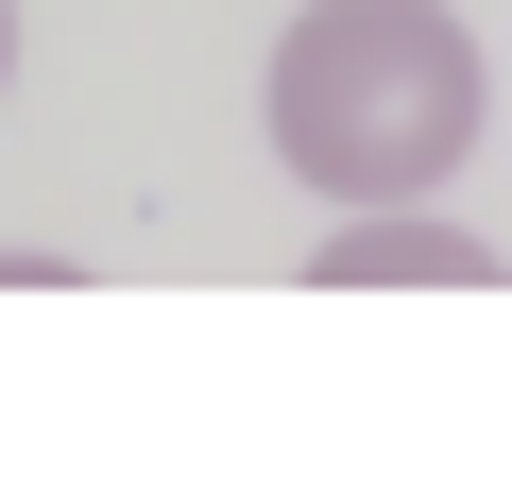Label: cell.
<instances>
[{
	"label": "cell",
	"instance_id": "3957f363",
	"mask_svg": "<svg viewBox=\"0 0 512 495\" xmlns=\"http://www.w3.org/2000/svg\"><path fill=\"white\" fill-rule=\"evenodd\" d=\"M0 86H18V0H0Z\"/></svg>",
	"mask_w": 512,
	"mask_h": 495
},
{
	"label": "cell",
	"instance_id": "6da1fadb",
	"mask_svg": "<svg viewBox=\"0 0 512 495\" xmlns=\"http://www.w3.org/2000/svg\"><path fill=\"white\" fill-rule=\"evenodd\" d=\"M256 120H274V154L325 205H410L478 154L495 69L444 0H308L274 35V69H256Z\"/></svg>",
	"mask_w": 512,
	"mask_h": 495
},
{
	"label": "cell",
	"instance_id": "7a4b0ae2",
	"mask_svg": "<svg viewBox=\"0 0 512 495\" xmlns=\"http://www.w3.org/2000/svg\"><path fill=\"white\" fill-rule=\"evenodd\" d=\"M308 274H325V291H495V239H461V222H427V205H376L359 239H325Z\"/></svg>",
	"mask_w": 512,
	"mask_h": 495
}]
</instances>
